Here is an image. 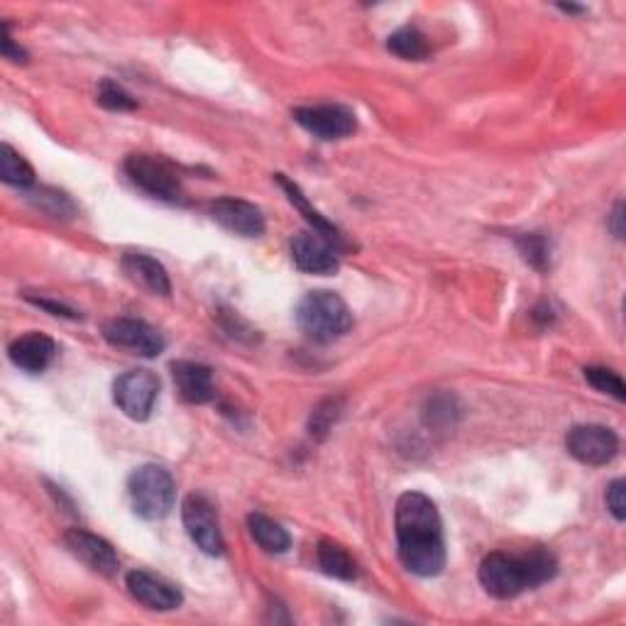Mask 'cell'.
Here are the masks:
<instances>
[{
  "mask_svg": "<svg viewBox=\"0 0 626 626\" xmlns=\"http://www.w3.org/2000/svg\"><path fill=\"white\" fill-rule=\"evenodd\" d=\"M397 551L409 573L434 577L446 567L443 522L438 506L424 492H404L397 499Z\"/></svg>",
  "mask_w": 626,
  "mask_h": 626,
  "instance_id": "cell-1",
  "label": "cell"
},
{
  "mask_svg": "<svg viewBox=\"0 0 626 626\" xmlns=\"http://www.w3.org/2000/svg\"><path fill=\"white\" fill-rule=\"evenodd\" d=\"M558 575V561L546 548H531L524 555L489 553L479 563V583L497 600H514L526 590H536Z\"/></svg>",
  "mask_w": 626,
  "mask_h": 626,
  "instance_id": "cell-2",
  "label": "cell"
},
{
  "mask_svg": "<svg viewBox=\"0 0 626 626\" xmlns=\"http://www.w3.org/2000/svg\"><path fill=\"white\" fill-rule=\"evenodd\" d=\"M297 323L316 342H333L352 328V313L336 291H309L297 306Z\"/></svg>",
  "mask_w": 626,
  "mask_h": 626,
  "instance_id": "cell-3",
  "label": "cell"
},
{
  "mask_svg": "<svg viewBox=\"0 0 626 626\" xmlns=\"http://www.w3.org/2000/svg\"><path fill=\"white\" fill-rule=\"evenodd\" d=\"M127 494L137 516L145 522H160L174 509L176 485L170 470L162 465H142L127 479Z\"/></svg>",
  "mask_w": 626,
  "mask_h": 626,
  "instance_id": "cell-4",
  "label": "cell"
},
{
  "mask_svg": "<svg viewBox=\"0 0 626 626\" xmlns=\"http://www.w3.org/2000/svg\"><path fill=\"white\" fill-rule=\"evenodd\" d=\"M125 174L135 189L164 203H181L184 186L174 166L154 154H130L125 160Z\"/></svg>",
  "mask_w": 626,
  "mask_h": 626,
  "instance_id": "cell-5",
  "label": "cell"
},
{
  "mask_svg": "<svg viewBox=\"0 0 626 626\" xmlns=\"http://www.w3.org/2000/svg\"><path fill=\"white\" fill-rule=\"evenodd\" d=\"M160 395V377L150 370H130L115 379L113 401L127 418L147 421Z\"/></svg>",
  "mask_w": 626,
  "mask_h": 626,
  "instance_id": "cell-6",
  "label": "cell"
},
{
  "mask_svg": "<svg viewBox=\"0 0 626 626\" xmlns=\"http://www.w3.org/2000/svg\"><path fill=\"white\" fill-rule=\"evenodd\" d=\"M181 522L191 541L201 548L205 555H221L225 551L223 531L218 524V512L209 497L189 494L181 504Z\"/></svg>",
  "mask_w": 626,
  "mask_h": 626,
  "instance_id": "cell-7",
  "label": "cell"
},
{
  "mask_svg": "<svg viewBox=\"0 0 626 626\" xmlns=\"http://www.w3.org/2000/svg\"><path fill=\"white\" fill-rule=\"evenodd\" d=\"M565 448L577 463L600 467L612 463L616 453H619V438H616L612 428L600 424H585L567 430Z\"/></svg>",
  "mask_w": 626,
  "mask_h": 626,
  "instance_id": "cell-8",
  "label": "cell"
},
{
  "mask_svg": "<svg viewBox=\"0 0 626 626\" xmlns=\"http://www.w3.org/2000/svg\"><path fill=\"white\" fill-rule=\"evenodd\" d=\"M293 121H297L303 130L326 142L346 140V137L358 130L355 113L338 103L297 108V111H293Z\"/></svg>",
  "mask_w": 626,
  "mask_h": 626,
  "instance_id": "cell-9",
  "label": "cell"
},
{
  "mask_svg": "<svg viewBox=\"0 0 626 626\" xmlns=\"http://www.w3.org/2000/svg\"><path fill=\"white\" fill-rule=\"evenodd\" d=\"M103 338L113 348L130 350L133 355L156 358L164 350L162 333L140 318H113L103 326Z\"/></svg>",
  "mask_w": 626,
  "mask_h": 626,
  "instance_id": "cell-10",
  "label": "cell"
},
{
  "mask_svg": "<svg viewBox=\"0 0 626 626\" xmlns=\"http://www.w3.org/2000/svg\"><path fill=\"white\" fill-rule=\"evenodd\" d=\"M125 587H127V592L133 594V600H137L142 606H147V610H154V612L179 610L184 602V594L179 587L147 571L127 573Z\"/></svg>",
  "mask_w": 626,
  "mask_h": 626,
  "instance_id": "cell-11",
  "label": "cell"
},
{
  "mask_svg": "<svg viewBox=\"0 0 626 626\" xmlns=\"http://www.w3.org/2000/svg\"><path fill=\"white\" fill-rule=\"evenodd\" d=\"M209 211L215 223L223 225V228L230 230L233 235H240V238H260L264 228H267L258 205L242 199H233V196L213 201Z\"/></svg>",
  "mask_w": 626,
  "mask_h": 626,
  "instance_id": "cell-12",
  "label": "cell"
},
{
  "mask_svg": "<svg viewBox=\"0 0 626 626\" xmlns=\"http://www.w3.org/2000/svg\"><path fill=\"white\" fill-rule=\"evenodd\" d=\"M291 260L301 272L306 274H333L338 272V248L318 233H299L289 242Z\"/></svg>",
  "mask_w": 626,
  "mask_h": 626,
  "instance_id": "cell-13",
  "label": "cell"
},
{
  "mask_svg": "<svg viewBox=\"0 0 626 626\" xmlns=\"http://www.w3.org/2000/svg\"><path fill=\"white\" fill-rule=\"evenodd\" d=\"M64 546L68 548V553L78 558L86 567H91L93 573L115 575L117 565H121L115 548L105 538L84 531V528H68L64 534Z\"/></svg>",
  "mask_w": 626,
  "mask_h": 626,
  "instance_id": "cell-14",
  "label": "cell"
},
{
  "mask_svg": "<svg viewBox=\"0 0 626 626\" xmlns=\"http://www.w3.org/2000/svg\"><path fill=\"white\" fill-rule=\"evenodd\" d=\"M8 358L17 370L29 372V375H39V372H45L57 358V342L45 336V333H27V336H20L17 340L10 342Z\"/></svg>",
  "mask_w": 626,
  "mask_h": 626,
  "instance_id": "cell-15",
  "label": "cell"
},
{
  "mask_svg": "<svg viewBox=\"0 0 626 626\" xmlns=\"http://www.w3.org/2000/svg\"><path fill=\"white\" fill-rule=\"evenodd\" d=\"M172 377L176 391H179L184 401L189 404H209L215 399V385L211 370L201 365V362L191 360H176L172 362Z\"/></svg>",
  "mask_w": 626,
  "mask_h": 626,
  "instance_id": "cell-16",
  "label": "cell"
},
{
  "mask_svg": "<svg viewBox=\"0 0 626 626\" xmlns=\"http://www.w3.org/2000/svg\"><path fill=\"white\" fill-rule=\"evenodd\" d=\"M123 272L125 277L135 281L137 287L154 293V297H170L172 281L170 274L162 267V262H156L150 254L142 252H125L123 254Z\"/></svg>",
  "mask_w": 626,
  "mask_h": 626,
  "instance_id": "cell-17",
  "label": "cell"
},
{
  "mask_svg": "<svg viewBox=\"0 0 626 626\" xmlns=\"http://www.w3.org/2000/svg\"><path fill=\"white\" fill-rule=\"evenodd\" d=\"M277 181H279V186L284 189V193H287V199H289V203L293 205V209H299V213L303 215V218H306V221L313 225V233H318L321 238H326L328 242L336 245L338 250L346 248V240H342L340 230H338L336 225H333L330 221L323 218V215H321L316 209H313L306 196H303V191L299 189V184H293V181L287 179V176H284V174H277Z\"/></svg>",
  "mask_w": 626,
  "mask_h": 626,
  "instance_id": "cell-18",
  "label": "cell"
},
{
  "mask_svg": "<svg viewBox=\"0 0 626 626\" xmlns=\"http://www.w3.org/2000/svg\"><path fill=\"white\" fill-rule=\"evenodd\" d=\"M248 528L252 541L258 543L264 553H287L291 546V536L279 522H274L267 514H250Z\"/></svg>",
  "mask_w": 626,
  "mask_h": 626,
  "instance_id": "cell-19",
  "label": "cell"
},
{
  "mask_svg": "<svg viewBox=\"0 0 626 626\" xmlns=\"http://www.w3.org/2000/svg\"><path fill=\"white\" fill-rule=\"evenodd\" d=\"M316 561H318L321 571L330 577H336V580H355L358 565H355V561H352V555L340 543L323 538V541L318 543Z\"/></svg>",
  "mask_w": 626,
  "mask_h": 626,
  "instance_id": "cell-20",
  "label": "cell"
},
{
  "mask_svg": "<svg viewBox=\"0 0 626 626\" xmlns=\"http://www.w3.org/2000/svg\"><path fill=\"white\" fill-rule=\"evenodd\" d=\"M387 49L395 57L406 59V62H424V59L430 54L426 35L414 25L399 27L397 33H391L387 39Z\"/></svg>",
  "mask_w": 626,
  "mask_h": 626,
  "instance_id": "cell-21",
  "label": "cell"
},
{
  "mask_svg": "<svg viewBox=\"0 0 626 626\" xmlns=\"http://www.w3.org/2000/svg\"><path fill=\"white\" fill-rule=\"evenodd\" d=\"M0 179L15 189H29L35 184V170L23 154L15 152L8 142L0 150Z\"/></svg>",
  "mask_w": 626,
  "mask_h": 626,
  "instance_id": "cell-22",
  "label": "cell"
},
{
  "mask_svg": "<svg viewBox=\"0 0 626 626\" xmlns=\"http://www.w3.org/2000/svg\"><path fill=\"white\" fill-rule=\"evenodd\" d=\"M342 409H346V401L340 397H328L318 401L316 406L311 411V418H309V430L311 436L316 440H323L328 434L330 428L338 424V418L342 416Z\"/></svg>",
  "mask_w": 626,
  "mask_h": 626,
  "instance_id": "cell-23",
  "label": "cell"
},
{
  "mask_svg": "<svg viewBox=\"0 0 626 626\" xmlns=\"http://www.w3.org/2000/svg\"><path fill=\"white\" fill-rule=\"evenodd\" d=\"M516 248H518V254H522V258L531 264L534 270L543 272L551 267V245H548V240L541 233H528V235H522V238H516Z\"/></svg>",
  "mask_w": 626,
  "mask_h": 626,
  "instance_id": "cell-24",
  "label": "cell"
},
{
  "mask_svg": "<svg viewBox=\"0 0 626 626\" xmlns=\"http://www.w3.org/2000/svg\"><path fill=\"white\" fill-rule=\"evenodd\" d=\"M27 199L33 201L37 209L54 215V218H68V215L76 211L72 199H68L66 193L54 191V189H33L27 193Z\"/></svg>",
  "mask_w": 626,
  "mask_h": 626,
  "instance_id": "cell-25",
  "label": "cell"
},
{
  "mask_svg": "<svg viewBox=\"0 0 626 626\" xmlns=\"http://www.w3.org/2000/svg\"><path fill=\"white\" fill-rule=\"evenodd\" d=\"M426 424L434 428H448L455 424L458 416V406H455V397L450 395H438L434 399H428V404L424 409Z\"/></svg>",
  "mask_w": 626,
  "mask_h": 626,
  "instance_id": "cell-26",
  "label": "cell"
},
{
  "mask_svg": "<svg viewBox=\"0 0 626 626\" xmlns=\"http://www.w3.org/2000/svg\"><path fill=\"white\" fill-rule=\"evenodd\" d=\"M585 379L590 381V385L602 391V395H610L616 401H624L626 399V387H624V379L616 375L614 370H606V367H585Z\"/></svg>",
  "mask_w": 626,
  "mask_h": 626,
  "instance_id": "cell-27",
  "label": "cell"
},
{
  "mask_svg": "<svg viewBox=\"0 0 626 626\" xmlns=\"http://www.w3.org/2000/svg\"><path fill=\"white\" fill-rule=\"evenodd\" d=\"M98 103L108 108V111H117V113L135 111L137 108L135 98L127 93L121 84L111 82V78H105V82L98 86Z\"/></svg>",
  "mask_w": 626,
  "mask_h": 626,
  "instance_id": "cell-28",
  "label": "cell"
},
{
  "mask_svg": "<svg viewBox=\"0 0 626 626\" xmlns=\"http://www.w3.org/2000/svg\"><path fill=\"white\" fill-rule=\"evenodd\" d=\"M604 502H606V509H610V514L616 518V522H624V518H626L624 479H614V483H612L610 487H606Z\"/></svg>",
  "mask_w": 626,
  "mask_h": 626,
  "instance_id": "cell-29",
  "label": "cell"
},
{
  "mask_svg": "<svg viewBox=\"0 0 626 626\" xmlns=\"http://www.w3.org/2000/svg\"><path fill=\"white\" fill-rule=\"evenodd\" d=\"M29 303H35L37 309H45L52 313V316H59V318H68V321H78L82 318V313H78L76 309L72 306H66V303H59V301H49V299H35V297H27Z\"/></svg>",
  "mask_w": 626,
  "mask_h": 626,
  "instance_id": "cell-30",
  "label": "cell"
},
{
  "mask_svg": "<svg viewBox=\"0 0 626 626\" xmlns=\"http://www.w3.org/2000/svg\"><path fill=\"white\" fill-rule=\"evenodd\" d=\"M0 52H3V57L10 59V62H27V54L13 42V37H10L8 23L3 25V33H0Z\"/></svg>",
  "mask_w": 626,
  "mask_h": 626,
  "instance_id": "cell-31",
  "label": "cell"
},
{
  "mask_svg": "<svg viewBox=\"0 0 626 626\" xmlns=\"http://www.w3.org/2000/svg\"><path fill=\"white\" fill-rule=\"evenodd\" d=\"M624 203L622 201H616V205H614V213L610 215V228H612V233H614V238L616 240H622L624 238Z\"/></svg>",
  "mask_w": 626,
  "mask_h": 626,
  "instance_id": "cell-32",
  "label": "cell"
},
{
  "mask_svg": "<svg viewBox=\"0 0 626 626\" xmlns=\"http://www.w3.org/2000/svg\"><path fill=\"white\" fill-rule=\"evenodd\" d=\"M561 10H565V13H585V8H577V5H558Z\"/></svg>",
  "mask_w": 626,
  "mask_h": 626,
  "instance_id": "cell-33",
  "label": "cell"
}]
</instances>
